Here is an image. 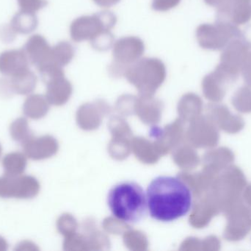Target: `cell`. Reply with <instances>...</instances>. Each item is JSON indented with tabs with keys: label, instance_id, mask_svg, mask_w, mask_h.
Instances as JSON below:
<instances>
[{
	"label": "cell",
	"instance_id": "6da1fadb",
	"mask_svg": "<svg viewBox=\"0 0 251 251\" xmlns=\"http://www.w3.org/2000/svg\"><path fill=\"white\" fill-rule=\"evenodd\" d=\"M146 197L150 216L160 222L177 221L193 207L191 190L178 177H156L148 187Z\"/></svg>",
	"mask_w": 251,
	"mask_h": 251
},
{
	"label": "cell",
	"instance_id": "7a4b0ae2",
	"mask_svg": "<svg viewBox=\"0 0 251 251\" xmlns=\"http://www.w3.org/2000/svg\"><path fill=\"white\" fill-rule=\"evenodd\" d=\"M107 204L112 215L126 223H135L143 219L148 209L147 197L137 183H119L109 192Z\"/></svg>",
	"mask_w": 251,
	"mask_h": 251
},
{
	"label": "cell",
	"instance_id": "3957f363",
	"mask_svg": "<svg viewBox=\"0 0 251 251\" xmlns=\"http://www.w3.org/2000/svg\"><path fill=\"white\" fill-rule=\"evenodd\" d=\"M117 23V16L110 10H103L91 16H82L72 22L71 38L76 42L89 40L90 42L101 35L111 32Z\"/></svg>",
	"mask_w": 251,
	"mask_h": 251
},
{
	"label": "cell",
	"instance_id": "277c9868",
	"mask_svg": "<svg viewBox=\"0 0 251 251\" xmlns=\"http://www.w3.org/2000/svg\"><path fill=\"white\" fill-rule=\"evenodd\" d=\"M237 25L216 20L215 24H202L196 29V38L201 48L212 51L223 50L232 40L241 37Z\"/></svg>",
	"mask_w": 251,
	"mask_h": 251
},
{
	"label": "cell",
	"instance_id": "5b68a950",
	"mask_svg": "<svg viewBox=\"0 0 251 251\" xmlns=\"http://www.w3.org/2000/svg\"><path fill=\"white\" fill-rule=\"evenodd\" d=\"M126 76L131 82L145 88H154L166 77V67L157 57H143L127 68Z\"/></svg>",
	"mask_w": 251,
	"mask_h": 251
},
{
	"label": "cell",
	"instance_id": "8992f818",
	"mask_svg": "<svg viewBox=\"0 0 251 251\" xmlns=\"http://www.w3.org/2000/svg\"><path fill=\"white\" fill-rule=\"evenodd\" d=\"M144 52V42L139 37L121 38L113 44V61L109 70L113 73H125L127 68L141 58Z\"/></svg>",
	"mask_w": 251,
	"mask_h": 251
},
{
	"label": "cell",
	"instance_id": "52a82bcc",
	"mask_svg": "<svg viewBox=\"0 0 251 251\" xmlns=\"http://www.w3.org/2000/svg\"><path fill=\"white\" fill-rule=\"evenodd\" d=\"M39 191L38 181L31 175L0 177V197L32 199Z\"/></svg>",
	"mask_w": 251,
	"mask_h": 251
},
{
	"label": "cell",
	"instance_id": "ba28073f",
	"mask_svg": "<svg viewBox=\"0 0 251 251\" xmlns=\"http://www.w3.org/2000/svg\"><path fill=\"white\" fill-rule=\"evenodd\" d=\"M240 74L236 73L219 63L213 72L205 76L203 81L205 94L216 101H221L230 84L238 79Z\"/></svg>",
	"mask_w": 251,
	"mask_h": 251
},
{
	"label": "cell",
	"instance_id": "9c48e42d",
	"mask_svg": "<svg viewBox=\"0 0 251 251\" xmlns=\"http://www.w3.org/2000/svg\"><path fill=\"white\" fill-rule=\"evenodd\" d=\"M216 20L237 26L247 24L251 20V0H224L218 7Z\"/></svg>",
	"mask_w": 251,
	"mask_h": 251
},
{
	"label": "cell",
	"instance_id": "30bf717a",
	"mask_svg": "<svg viewBox=\"0 0 251 251\" xmlns=\"http://www.w3.org/2000/svg\"><path fill=\"white\" fill-rule=\"evenodd\" d=\"M226 213L228 220L226 238L229 240L243 238L251 228V212L240 203Z\"/></svg>",
	"mask_w": 251,
	"mask_h": 251
},
{
	"label": "cell",
	"instance_id": "8fae6325",
	"mask_svg": "<svg viewBox=\"0 0 251 251\" xmlns=\"http://www.w3.org/2000/svg\"><path fill=\"white\" fill-rule=\"evenodd\" d=\"M23 49L29 61L36 66L38 71L53 63L51 60L52 47H50L47 39L39 34L32 35Z\"/></svg>",
	"mask_w": 251,
	"mask_h": 251
},
{
	"label": "cell",
	"instance_id": "7c38bea8",
	"mask_svg": "<svg viewBox=\"0 0 251 251\" xmlns=\"http://www.w3.org/2000/svg\"><path fill=\"white\" fill-rule=\"evenodd\" d=\"M250 50L242 37L235 38L223 50L220 63L232 72L240 74Z\"/></svg>",
	"mask_w": 251,
	"mask_h": 251
},
{
	"label": "cell",
	"instance_id": "4fadbf2b",
	"mask_svg": "<svg viewBox=\"0 0 251 251\" xmlns=\"http://www.w3.org/2000/svg\"><path fill=\"white\" fill-rule=\"evenodd\" d=\"M29 58L24 49L10 50L0 54V73L13 77L29 70Z\"/></svg>",
	"mask_w": 251,
	"mask_h": 251
},
{
	"label": "cell",
	"instance_id": "5bb4252c",
	"mask_svg": "<svg viewBox=\"0 0 251 251\" xmlns=\"http://www.w3.org/2000/svg\"><path fill=\"white\" fill-rule=\"evenodd\" d=\"M1 84L5 85V89L11 93L26 95L35 90L37 84V78L34 72L27 70L16 76L10 77V79L4 80Z\"/></svg>",
	"mask_w": 251,
	"mask_h": 251
},
{
	"label": "cell",
	"instance_id": "9a60e30c",
	"mask_svg": "<svg viewBox=\"0 0 251 251\" xmlns=\"http://www.w3.org/2000/svg\"><path fill=\"white\" fill-rule=\"evenodd\" d=\"M38 24L35 13L20 10L13 16L10 27L16 34H29L36 29Z\"/></svg>",
	"mask_w": 251,
	"mask_h": 251
},
{
	"label": "cell",
	"instance_id": "2e32d148",
	"mask_svg": "<svg viewBox=\"0 0 251 251\" xmlns=\"http://www.w3.org/2000/svg\"><path fill=\"white\" fill-rule=\"evenodd\" d=\"M22 145L24 153L32 160H39L46 157L51 150V141L47 138H31Z\"/></svg>",
	"mask_w": 251,
	"mask_h": 251
},
{
	"label": "cell",
	"instance_id": "e0dca14e",
	"mask_svg": "<svg viewBox=\"0 0 251 251\" xmlns=\"http://www.w3.org/2000/svg\"><path fill=\"white\" fill-rule=\"evenodd\" d=\"M2 166L4 175L10 176L21 175L26 169V155L19 152L8 153L3 159Z\"/></svg>",
	"mask_w": 251,
	"mask_h": 251
},
{
	"label": "cell",
	"instance_id": "ac0fdd59",
	"mask_svg": "<svg viewBox=\"0 0 251 251\" xmlns=\"http://www.w3.org/2000/svg\"><path fill=\"white\" fill-rule=\"evenodd\" d=\"M76 53L75 47L68 41H60L52 47V63L60 67H64L72 62Z\"/></svg>",
	"mask_w": 251,
	"mask_h": 251
},
{
	"label": "cell",
	"instance_id": "d6986e66",
	"mask_svg": "<svg viewBox=\"0 0 251 251\" xmlns=\"http://www.w3.org/2000/svg\"><path fill=\"white\" fill-rule=\"evenodd\" d=\"M47 110V104L42 96L32 94L25 100L23 112L25 116L30 119H39Z\"/></svg>",
	"mask_w": 251,
	"mask_h": 251
},
{
	"label": "cell",
	"instance_id": "ffe728a7",
	"mask_svg": "<svg viewBox=\"0 0 251 251\" xmlns=\"http://www.w3.org/2000/svg\"><path fill=\"white\" fill-rule=\"evenodd\" d=\"M48 84L47 94L53 101L60 100L69 91L70 84L64 78V74L56 75L46 81Z\"/></svg>",
	"mask_w": 251,
	"mask_h": 251
},
{
	"label": "cell",
	"instance_id": "44dd1931",
	"mask_svg": "<svg viewBox=\"0 0 251 251\" xmlns=\"http://www.w3.org/2000/svg\"><path fill=\"white\" fill-rule=\"evenodd\" d=\"M10 134L14 141L22 143V144L32 138V131L29 128L27 120L24 117L16 119L10 125Z\"/></svg>",
	"mask_w": 251,
	"mask_h": 251
},
{
	"label": "cell",
	"instance_id": "7402d4cb",
	"mask_svg": "<svg viewBox=\"0 0 251 251\" xmlns=\"http://www.w3.org/2000/svg\"><path fill=\"white\" fill-rule=\"evenodd\" d=\"M233 105L243 112L251 111V90L249 87H242L233 97Z\"/></svg>",
	"mask_w": 251,
	"mask_h": 251
},
{
	"label": "cell",
	"instance_id": "603a6c76",
	"mask_svg": "<svg viewBox=\"0 0 251 251\" xmlns=\"http://www.w3.org/2000/svg\"><path fill=\"white\" fill-rule=\"evenodd\" d=\"M22 11L35 13L48 4L47 0H17Z\"/></svg>",
	"mask_w": 251,
	"mask_h": 251
},
{
	"label": "cell",
	"instance_id": "cb8c5ba5",
	"mask_svg": "<svg viewBox=\"0 0 251 251\" xmlns=\"http://www.w3.org/2000/svg\"><path fill=\"white\" fill-rule=\"evenodd\" d=\"M181 0H152L151 7L155 11L166 12L177 7Z\"/></svg>",
	"mask_w": 251,
	"mask_h": 251
},
{
	"label": "cell",
	"instance_id": "d4e9b609",
	"mask_svg": "<svg viewBox=\"0 0 251 251\" xmlns=\"http://www.w3.org/2000/svg\"><path fill=\"white\" fill-rule=\"evenodd\" d=\"M242 75L248 86L251 88V51L249 53L246 62L241 69Z\"/></svg>",
	"mask_w": 251,
	"mask_h": 251
},
{
	"label": "cell",
	"instance_id": "484cf974",
	"mask_svg": "<svg viewBox=\"0 0 251 251\" xmlns=\"http://www.w3.org/2000/svg\"><path fill=\"white\" fill-rule=\"evenodd\" d=\"M16 33L12 30L10 26L4 27V29H1V37L3 38V41L5 42H11L14 39Z\"/></svg>",
	"mask_w": 251,
	"mask_h": 251
},
{
	"label": "cell",
	"instance_id": "4316f807",
	"mask_svg": "<svg viewBox=\"0 0 251 251\" xmlns=\"http://www.w3.org/2000/svg\"><path fill=\"white\" fill-rule=\"evenodd\" d=\"M93 1L100 7H110L118 4L121 0H93Z\"/></svg>",
	"mask_w": 251,
	"mask_h": 251
},
{
	"label": "cell",
	"instance_id": "83f0119b",
	"mask_svg": "<svg viewBox=\"0 0 251 251\" xmlns=\"http://www.w3.org/2000/svg\"><path fill=\"white\" fill-rule=\"evenodd\" d=\"M241 37L243 41L251 49V25L247 26L244 32H242Z\"/></svg>",
	"mask_w": 251,
	"mask_h": 251
},
{
	"label": "cell",
	"instance_id": "f1b7e54d",
	"mask_svg": "<svg viewBox=\"0 0 251 251\" xmlns=\"http://www.w3.org/2000/svg\"><path fill=\"white\" fill-rule=\"evenodd\" d=\"M34 249V245L29 241H24L16 246V251H32Z\"/></svg>",
	"mask_w": 251,
	"mask_h": 251
},
{
	"label": "cell",
	"instance_id": "f546056e",
	"mask_svg": "<svg viewBox=\"0 0 251 251\" xmlns=\"http://www.w3.org/2000/svg\"><path fill=\"white\" fill-rule=\"evenodd\" d=\"M224 0H204V2L212 7H218Z\"/></svg>",
	"mask_w": 251,
	"mask_h": 251
},
{
	"label": "cell",
	"instance_id": "4dcf8cb0",
	"mask_svg": "<svg viewBox=\"0 0 251 251\" xmlns=\"http://www.w3.org/2000/svg\"><path fill=\"white\" fill-rule=\"evenodd\" d=\"M8 249V244L3 237H0V251H7Z\"/></svg>",
	"mask_w": 251,
	"mask_h": 251
},
{
	"label": "cell",
	"instance_id": "1f68e13d",
	"mask_svg": "<svg viewBox=\"0 0 251 251\" xmlns=\"http://www.w3.org/2000/svg\"><path fill=\"white\" fill-rule=\"evenodd\" d=\"M245 197H246V200H247L248 203L251 205V186L246 190Z\"/></svg>",
	"mask_w": 251,
	"mask_h": 251
},
{
	"label": "cell",
	"instance_id": "d6a6232c",
	"mask_svg": "<svg viewBox=\"0 0 251 251\" xmlns=\"http://www.w3.org/2000/svg\"><path fill=\"white\" fill-rule=\"evenodd\" d=\"M1 144H0V156H1Z\"/></svg>",
	"mask_w": 251,
	"mask_h": 251
}]
</instances>
